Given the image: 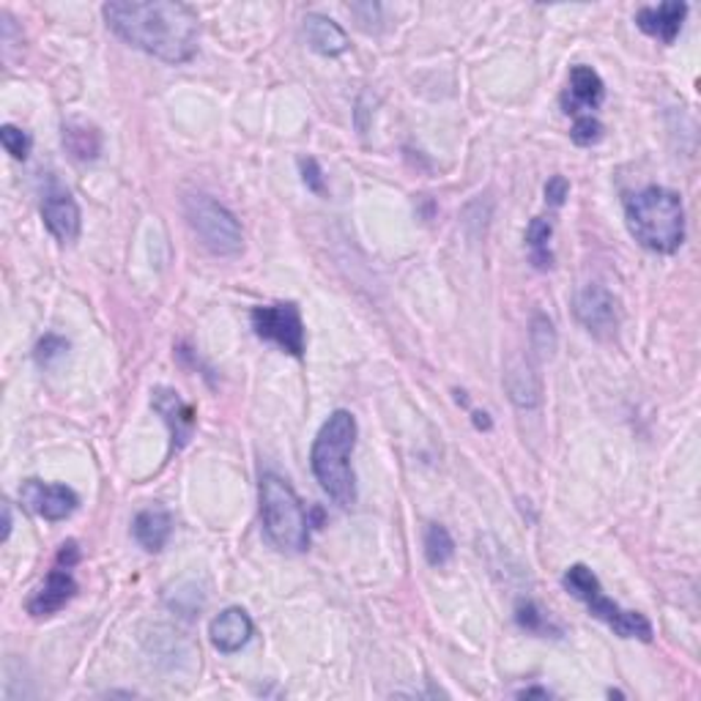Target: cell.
I'll list each match as a JSON object with an SVG mask.
<instances>
[{
	"label": "cell",
	"mask_w": 701,
	"mask_h": 701,
	"mask_svg": "<svg viewBox=\"0 0 701 701\" xmlns=\"http://www.w3.org/2000/svg\"><path fill=\"white\" fill-rule=\"evenodd\" d=\"M115 36L164 63H187L198 52L200 20L175 0H113L102 9Z\"/></svg>",
	"instance_id": "6da1fadb"
},
{
	"label": "cell",
	"mask_w": 701,
	"mask_h": 701,
	"mask_svg": "<svg viewBox=\"0 0 701 701\" xmlns=\"http://www.w3.org/2000/svg\"><path fill=\"white\" fill-rule=\"evenodd\" d=\"M357 417L345 408L329 414L312 442L310 466L323 491L340 504L350 507L357 502V477L350 469V453L357 447Z\"/></svg>",
	"instance_id": "7a4b0ae2"
},
{
	"label": "cell",
	"mask_w": 701,
	"mask_h": 701,
	"mask_svg": "<svg viewBox=\"0 0 701 701\" xmlns=\"http://www.w3.org/2000/svg\"><path fill=\"white\" fill-rule=\"evenodd\" d=\"M625 222L636 242L650 253L672 255L685 242L682 198L666 187H647L625 200Z\"/></svg>",
	"instance_id": "3957f363"
},
{
	"label": "cell",
	"mask_w": 701,
	"mask_h": 701,
	"mask_svg": "<svg viewBox=\"0 0 701 701\" xmlns=\"http://www.w3.org/2000/svg\"><path fill=\"white\" fill-rule=\"evenodd\" d=\"M260 518H263V532L280 551L302 554L310 549L307 509L283 477L263 475L260 480Z\"/></svg>",
	"instance_id": "277c9868"
},
{
	"label": "cell",
	"mask_w": 701,
	"mask_h": 701,
	"mask_svg": "<svg viewBox=\"0 0 701 701\" xmlns=\"http://www.w3.org/2000/svg\"><path fill=\"white\" fill-rule=\"evenodd\" d=\"M562 583H565V589L573 598L587 603V608L592 611L594 617L603 619L617 636H623V639L652 641L650 619H647L644 614H636V611L619 608L614 600L605 598L598 576H594L587 565H573L570 570L565 573V578H562Z\"/></svg>",
	"instance_id": "5b68a950"
},
{
	"label": "cell",
	"mask_w": 701,
	"mask_h": 701,
	"mask_svg": "<svg viewBox=\"0 0 701 701\" xmlns=\"http://www.w3.org/2000/svg\"><path fill=\"white\" fill-rule=\"evenodd\" d=\"M184 217H187L189 227L198 233L209 253L222 255V258H233V255H238L244 249L242 225L211 195L189 193L184 198Z\"/></svg>",
	"instance_id": "8992f818"
},
{
	"label": "cell",
	"mask_w": 701,
	"mask_h": 701,
	"mask_svg": "<svg viewBox=\"0 0 701 701\" xmlns=\"http://www.w3.org/2000/svg\"><path fill=\"white\" fill-rule=\"evenodd\" d=\"M255 334L260 340H269L278 348H283L291 357L302 359L305 357V321H302V312L294 302H280V305H267V307H255L253 316Z\"/></svg>",
	"instance_id": "52a82bcc"
},
{
	"label": "cell",
	"mask_w": 701,
	"mask_h": 701,
	"mask_svg": "<svg viewBox=\"0 0 701 701\" xmlns=\"http://www.w3.org/2000/svg\"><path fill=\"white\" fill-rule=\"evenodd\" d=\"M576 318L589 334L600 340H608L617 334L619 327V305L617 296L611 294L605 285L589 283L576 296Z\"/></svg>",
	"instance_id": "ba28073f"
},
{
	"label": "cell",
	"mask_w": 701,
	"mask_h": 701,
	"mask_svg": "<svg viewBox=\"0 0 701 701\" xmlns=\"http://www.w3.org/2000/svg\"><path fill=\"white\" fill-rule=\"evenodd\" d=\"M20 499L30 513L45 520H66L79 507V496L61 482L25 480L20 488Z\"/></svg>",
	"instance_id": "9c48e42d"
},
{
	"label": "cell",
	"mask_w": 701,
	"mask_h": 701,
	"mask_svg": "<svg viewBox=\"0 0 701 701\" xmlns=\"http://www.w3.org/2000/svg\"><path fill=\"white\" fill-rule=\"evenodd\" d=\"M151 406L153 411L164 419V425H168L173 447H187L195 428H198V414H195V408L189 406L179 392L170 390V386H157V390L151 392Z\"/></svg>",
	"instance_id": "30bf717a"
},
{
	"label": "cell",
	"mask_w": 701,
	"mask_h": 701,
	"mask_svg": "<svg viewBox=\"0 0 701 701\" xmlns=\"http://www.w3.org/2000/svg\"><path fill=\"white\" fill-rule=\"evenodd\" d=\"M253 619H249L247 611L238 608V605L220 611L209 625L211 644L220 652H225V655H233V652H238L242 647H247L249 639H253Z\"/></svg>",
	"instance_id": "8fae6325"
},
{
	"label": "cell",
	"mask_w": 701,
	"mask_h": 701,
	"mask_svg": "<svg viewBox=\"0 0 701 701\" xmlns=\"http://www.w3.org/2000/svg\"><path fill=\"white\" fill-rule=\"evenodd\" d=\"M605 99V85L600 79V74L594 72L592 66H573L570 69V83H567V91L562 97V108H565L567 115H581L583 110L600 108Z\"/></svg>",
	"instance_id": "7c38bea8"
},
{
	"label": "cell",
	"mask_w": 701,
	"mask_h": 701,
	"mask_svg": "<svg viewBox=\"0 0 701 701\" xmlns=\"http://www.w3.org/2000/svg\"><path fill=\"white\" fill-rule=\"evenodd\" d=\"M41 220L61 244L77 242L83 217H79V206L74 204L69 193H47L45 204H41Z\"/></svg>",
	"instance_id": "4fadbf2b"
},
{
	"label": "cell",
	"mask_w": 701,
	"mask_h": 701,
	"mask_svg": "<svg viewBox=\"0 0 701 701\" xmlns=\"http://www.w3.org/2000/svg\"><path fill=\"white\" fill-rule=\"evenodd\" d=\"M504 390L518 408H538L543 403V381L534 365L524 357H513L504 368Z\"/></svg>",
	"instance_id": "5bb4252c"
},
{
	"label": "cell",
	"mask_w": 701,
	"mask_h": 701,
	"mask_svg": "<svg viewBox=\"0 0 701 701\" xmlns=\"http://www.w3.org/2000/svg\"><path fill=\"white\" fill-rule=\"evenodd\" d=\"M685 14H688V3L668 0V3H661V7L639 9L636 25H639L647 36H652V39H661L663 45H674V39H677L679 30H682Z\"/></svg>",
	"instance_id": "9a60e30c"
},
{
	"label": "cell",
	"mask_w": 701,
	"mask_h": 701,
	"mask_svg": "<svg viewBox=\"0 0 701 701\" xmlns=\"http://www.w3.org/2000/svg\"><path fill=\"white\" fill-rule=\"evenodd\" d=\"M74 594H77V581L69 573V567H56L47 576V581L36 589L34 598L28 600V614H34V617H52Z\"/></svg>",
	"instance_id": "2e32d148"
},
{
	"label": "cell",
	"mask_w": 701,
	"mask_h": 701,
	"mask_svg": "<svg viewBox=\"0 0 701 701\" xmlns=\"http://www.w3.org/2000/svg\"><path fill=\"white\" fill-rule=\"evenodd\" d=\"M132 532H135V540L148 554H157V551H162L168 545L170 534H173V518L164 509L148 507L143 513H137Z\"/></svg>",
	"instance_id": "e0dca14e"
},
{
	"label": "cell",
	"mask_w": 701,
	"mask_h": 701,
	"mask_svg": "<svg viewBox=\"0 0 701 701\" xmlns=\"http://www.w3.org/2000/svg\"><path fill=\"white\" fill-rule=\"evenodd\" d=\"M305 36L310 47L321 56H340L348 50V36L340 28L334 20L323 17V14H307L305 17Z\"/></svg>",
	"instance_id": "ac0fdd59"
},
{
	"label": "cell",
	"mask_w": 701,
	"mask_h": 701,
	"mask_svg": "<svg viewBox=\"0 0 701 701\" xmlns=\"http://www.w3.org/2000/svg\"><path fill=\"white\" fill-rule=\"evenodd\" d=\"M63 146L74 159L88 162L102 151V135H99L97 126L85 124V121H69V124H63Z\"/></svg>",
	"instance_id": "d6986e66"
},
{
	"label": "cell",
	"mask_w": 701,
	"mask_h": 701,
	"mask_svg": "<svg viewBox=\"0 0 701 701\" xmlns=\"http://www.w3.org/2000/svg\"><path fill=\"white\" fill-rule=\"evenodd\" d=\"M551 236H554V225L545 217H534L529 222V227H526V244H529V253H532V260L538 269H551V263H554Z\"/></svg>",
	"instance_id": "ffe728a7"
},
{
	"label": "cell",
	"mask_w": 701,
	"mask_h": 701,
	"mask_svg": "<svg viewBox=\"0 0 701 701\" xmlns=\"http://www.w3.org/2000/svg\"><path fill=\"white\" fill-rule=\"evenodd\" d=\"M453 534H450L442 524H430L428 532H425V559L433 567H442L453 559Z\"/></svg>",
	"instance_id": "44dd1931"
},
{
	"label": "cell",
	"mask_w": 701,
	"mask_h": 701,
	"mask_svg": "<svg viewBox=\"0 0 701 701\" xmlns=\"http://www.w3.org/2000/svg\"><path fill=\"white\" fill-rule=\"evenodd\" d=\"M529 337H532V348L538 350L540 357H551V354L556 350V332L551 318L534 316L532 329H529Z\"/></svg>",
	"instance_id": "7402d4cb"
},
{
	"label": "cell",
	"mask_w": 701,
	"mask_h": 701,
	"mask_svg": "<svg viewBox=\"0 0 701 701\" xmlns=\"http://www.w3.org/2000/svg\"><path fill=\"white\" fill-rule=\"evenodd\" d=\"M515 619H518L520 628H526L529 634H549L551 623L543 617V611L532 603V600H520L518 608H515Z\"/></svg>",
	"instance_id": "603a6c76"
},
{
	"label": "cell",
	"mask_w": 701,
	"mask_h": 701,
	"mask_svg": "<svg viewBox=\"0 0 701 701\" xmlns=\"http://www.w3.org/2000/svg\"><path fill=\"white\" fill-rule=\"evenodd\" d=\"M570 137L576 146H594L603 137V124L594 115H578L570 130Z\"/></svg>",
	"instance_id": "cb8c5ba5"
},
{
	"label": "cell",
	"mask_w": 701,
	"mask_h": 701,
	"mask_svg": "<svg viewBox=\"0 0 701 701\" xmlns=\"http://www.w3.org/2000/svg\"><path fill=\"white\" fill-rule=\"evenodd\" d=\"M0 140H3V148H7V153H12L14 159H28L30 153V137L28 132H23L20 126H12L7 124L3 130H0Z\"/></svg>",
	"instance_id": "d4e9b609"
},
{
	"label": "cell",
	"mask_w": 701,
	"mask_h": 701,
	"mask_svg": "<svg viewBox=\"0 0 701 701\" xmlns=\"http://www.w3.org/2000/svg\"><path fill=\"white\" fill-rule=\"evenodd\" d=\"M66 340L58 337V334H47V337L39 340V345H36V359H39V365H52L56 359L66 357Z\"/></svg>",
	"instance_id": "484cf974"
},
{
	"label": "cell",
	"mask_w": 701,
	"mask_h": 701,
	"mask_svg": "<svg viewBox=\"0 0 701 701\" xmlns=\"http://www.w3.org/2000/svg\"><path fill=\"white\" fill-rule=\"evenodd\" d=\"M567 195H570V184H567L565 175H551L549 184H545V200L551 206H562L567 200Z\"/></svg>",
	"instance_id": "4316f807"
},
{
	"label": "cell",
	"mask_w": 701,
	"mask_h": 701,
	"mask_svg": "<svg viewBox=\"0 0 701 701\" xmlns=\"http://www.w3.org/2000/svg\"><path fill=\"white\" fill-rule=\"evenodd\" d=\"M302 175H305V184L312 189V193H323V173L318 168L316 159H302L299 162Z\"/></svg>",
	"instance_id": "83f0119b"
},
{
	"label": "cell",
	"mask_w": 701,
	"mask_h": 701,
	"mask_svg": "<svg viewBox=\"0 0 701 701\" xmlns=\"http://www.w3.org/2000/svg\"><path fill=\"white\" fill-rule=\"evenodd\" d=\"M58 562H61V565H66L69 570H72V567L77 565V562H79L77 543H66V545H61V554H58Z\"/></svg>",
	"instance_id": "f1b7e54d"
},
{
	"label": "cell",
	"mask_w": 701,
	"mask_h": 701,
	"mask_svg": "<svg viewBox=\"0 0 701 701\" xmlns=\"http://www.w3.org/2000/svg\"><path fill=\"white\" fill-rule=\"evenodd\" d=\"M9 534H12V504L3 502V534H0V540L7 543Z\"/></svg>",
	"instance_id": "f546056e"
},
{
	"label": "cell",
	"mask_w": 701,
	"mask_h": 701,
	"mask_svg": "<svg viewBox=\"0 0 701 701\" xmlns=\"http://www.w3.org/2000/svg\"><path fill=\"white\" fill-rule=\"evenodd\" d=\"M475 425H477V428L491 430V419H488L485 411H475Z\"/></svg>",
	"instance_id": "4dcf8cb0"
},
{
	"label": "cell",
	"mask_w": 701,
	"mask_h": 701,
	"mask_svg": "<svg viewBox=\"0 0 701 701\" xmlns=\"http://www.w3.org/2000/svg\"><path fill=\"white\" fill-rule=\"evenodd\" d=\"M518 696H526V699H529V696H543V699H545V696H549V690H543V688H529V690H520Z\"/></svg>",
	"instance_id": "1f68e13d"
}]
</instances>
